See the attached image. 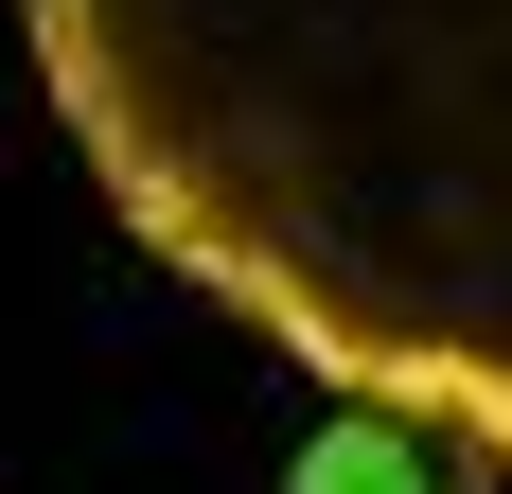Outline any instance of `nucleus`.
Listing matches in <instances>:
<instances>
[{"label": "nucleus", "mask_w": 512, "mask_h": 494, "mask_svg": "<svg viewBox=\"0 0 512 494\" xmlns=\"http://www.w3.org/2000/svg\"><path fill=\"white\" fill-rule=\"evenodd\" d=\"M283 494H477V477L424 424H389V406H318V442L283 459Z\"/></svg>", "instance_id": "nucleus-1"}]
</instances>
